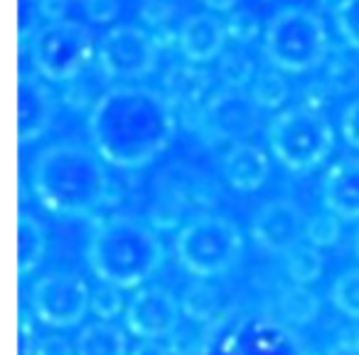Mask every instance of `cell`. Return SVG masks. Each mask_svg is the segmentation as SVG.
Masks as SVG:
<instances>
[{
  "label": "cell",
  "instance_id": "obj_42",
  "mask_svg": "<svg viewBox=\"0 0 359 355\" xmlns=\"http://www.w3.org/2000/svg\"><path fill=\"white\" fill-rule=\"evenodd\" d=\"M352 247H354V257L359 259V230L354 232V242H352Z\"/></svg>",
  "mask_w": 359,
  "mask_h": 355
},
{
  "label": "cell",
  "instance_id": "obj_13",
  "mask_svg": "<svg viewBox=\"0 0 359 355\" xmlns=\"http://www.w3.org/2000/svg\"><path fill=\"white\" fill-rule=\"evenodd\" d=\"M57 114V96L40 75L22 72L18 79V141L22 146L42 138Z\"/></svg>",
  "mask_w": 359,
  "mask_h": 355
},
{
  "label": "cell",
  "instance_id": "obj_12",
  "mask_svg": "<svg viewBox=\"0 0 359 355\" xmlns=\"http://www.w3.org/2000/svg\"><path fill=\"white\" fill-rule=\"evenodd\" d=\"M303 210L293 200H271L251 220V240L269 254L285 257L293 247L305 242Z\"/></svg>",
  "mask_w": 359,
  "mask_h": 355
},
{
  "label": "cell",
  "instance_id": "obj_29",
  "mask_svg": "<svg viewBox=\"0 0 359 355\" xmlns=\"http://www.w3.org/2000/svg\"><path fill=\"white\" fill-rule=\"evenodd\" d=\"M123 289L114 284H101L91 291V314L96 316L99 321H114L116 316L126 314V306L123 304Z\"/></svg>",
  "mask_w": 359,
  "mask_h": 355
},
{
  "label": "cell",
  "instance_id": "obj_36",
  "mask_svg": "<svg viewBox=\"0 0 359 355\" xmlns=\"http://www.w3.org/2000/svg\"><path fill=\"white\" fill-rule=\"evenodd\" d=\"M37 355H76V345H72L65 335L50 333L37 340Z\"/></svg>",
  "mask_w": 359,
  "mask_h": 355
},
{
  "label": "cell",
  "instance_id": "obj_7",
  "mask_svg": "<svg viewBox=\"0 0 359 355\" xmlns=\"http://www.w3.org/2000/svg\"><path fill=\"white\" fill-rule=\"evenodd\" d=\"M30 60L42 79L67 84L96 60L94 37L81 22L67 18L47 20L30 40Z\"/></svg>",
  "mask_w": 359,
  "mask_h": 355
},
{
  "label": "cell",
  "instance_id": "obj_17",
  "mask_svg": "<svg viewBox=\"0 0 359 355\" xmlns=\"http://www.w3.org/2000/svg\"><path fill=\"white\" fill-rule=\"evenodd\" d=\"M210 91V75L200 65H172L163 77V94L175 109H200Z\"/></svg>",
  "mask_w": 359,
  "mask_h": 355
},
{
  "label": "cell",
  "instance_id": "obj_31",
  "mask_svg": "<svg viewBox=\"0 0 359 355\" xmlns=\"http://www.w3.org/2000/svg\"><path fill=\"white\" fill-rule=\"evenodd\" d=\"M224 25H226V35H229V40L239 42V45L251 42L254 37H259V32H261L256 15L251 11H246V8H236V11H231L229 15H226Z\"/></svg>",
  "mask_w": 359,
  "mask_h": 355
},
{
  "label": "cell",
  "instance_id": "obj_28",
  "mask_svg": "<svg viewBox=\"0 0 359 355\" xmlns=\"http://www.w3.org/2000/svg\"><path fill=\"white\" fill-rule=\"evenodd\" d=\"M339 235H342V220L330 210L310 217L308 225H305V242L315 245L318 250L334 247L339 242Z\"/></svg>",
  "mask_w": 359,
  "mask_h": 355
},
{
  "label": "cell",
  "instance_id": "obj_21",
  "mask_svg": "<svg viewBox=\"0 0 359 355\" xmlns=\"http://www.w3.org/2000/svg\"><path fill=\"white\" fill-rule=\"evenodd\" d=\"M280 318L290 325H308L318 318L320 299L305 284H293L280 291L278 296Z\"/></svg>",
  "mask_w": 359,
  "mask_h": 355
},
{
  "label": "cell",
  "instance_id": "obj_26",
  "mask_svg": "<svg viewBox=\"0 0 359 355\" xmlns=\"http://www.w3.org/2000/svg\"><path fill=\"white\" fill-rule=\"evenodd\" d=\"M42 18L55 20L52 0H18V40L20 45H30L35 32L45 25Z\"/></svg>",
  "mask_w": 359,
  "mask_h": 355
},
{
  "label": "cell",
  "instance_id": "obj_43",
  "mask_svg": "<svg viewBox=\"0 0 359 355\" xmlns=\"http://www.w3.org/2000/svg\"><path fill=\"white\" fill-rule=\"evenodd\" d=\"M323 3H332V0H323Z\"/></svg>",
  "mask_w": 359,
  "mask_h": 355
},
{
  "label": "cell",
  "instance_id": "obj_8",
  "mask_svg": "<svg viewBox=\"0 0 359 355\" xmlns=\"http://www.w3.org/2000/svg\"><path fill=\"white\" fill-rule=\"evenodd\" d=\"M160 47L153 35L138 25H116L96 45V67L106 82L133 84L158 65Z\"/></svg>",
  "mask_w": 359,
  "mask_h": 355
},
{
  "label": "cell",
  "instance_id": "obj_20",
  "mask_svg": "<svg viewBox=\"0 0 359 355\" xmlns=\"http://www.w3.org/2000/svg\"><path fill=\"white\" fill-rule=\"evenodd\" d=\"M45 250H47L45 227L32 215L18 217V274H20V279H25L27 274H32L40 266Z\"/></svg>",
  "mask_w": 359,
  "mask_h": 355
},
{
  "label": "cell",
  "instance_id": "obj_24",
  "mask_svg": "<svg viewBox=\"0 0 359 355\" xmlns=\"http://www.w3.org/2000/svg\"><path fill=\"white\" fill-rule=\"evenodd\" d=\"M290 94V86L288 79L283 77L280 70H261L259 75L254 77V84H251V96L254 101L261 106V109L271 111V109H278V106L285 104Z\"/></svg>",
  "mask_w": 359,
  "mask_h": 355
},
{
  "label": "cell",
  "instance_id": "obj_16",
  "mask_svg": "<svg viewBox=\"0 0 359 355\" xmlns=\"http://www.w3.org/2000/svg\"><path fill=\"white\" fill-rule=\"evenodd\" d=\"M222 170L231 188L251 193L266 183L271 173V160L264 148L249 141H236L222 158Z\"/></svg>",
  "mask_w": 359,
  "mask_h": 355
},
{
  "label": "cell",
  "instance_id": "obj_5",
  "mask_svg": "<svg viewBox=\"0 0 359 355\" xmlns=\"http://www.w3.org/2000/svg\"><path fill=\"white\" fill-rule=\"evenodd\" d=\"M244 237L236 222L200 212L180 227L175 237V254L180 266L195 279L222 276L239 262Z\"/></svg>",
  "mask_w": 359,
  "mask_h": 355
},
{
  "label": "cell",
  "instance_id": "obj_15",
  "mask_svg": "<svg viewBox=\"0 0 359 355\" xmlns=\"http://www.w3.org/2000/svg\"><path fill=\"white\" fill-rule=\"evenodd\" d=\"M325 210L339 220H359V158H344L327 170L323 181Z\"/></svg>",
  "mask_w": 359,
  "mask_h": 355
},
{
  "label": "cell",
  "instance_id": "obj_40",
  "mask_svg": "<svg viewBox=\"0 0 359 355\" xmlns=\"http://www.w3.org/2000/svg\"><path fill=\"white\" fill-rule=\"evenodd\" d=\"M339 350L347 355H359V328H344L339 335Z\"/></svg>",
  "mask_w": 359,
  "mask_h": 355
},
{
  "label": "cell",
  "instance_id": "obj_6",
  "mask_svg": "<svg viewBox=\"0 0 359 355\" xmlns=\"http://www.w3.org/2000/svg\"><path fill=\"white\" fill-rule=\"evenodd\" d=\"M266 141L271 155L283 168L308 173L332 153L334 131L320 111L300 104L283 109L269 121Z\"/></svg>",
  "mask_w": 359,
  "mask_h": 355
},
{
  "label": "cell",
  "instance_id": "obj_9",
  "mask_svg": "<svg viewBox=\"0 0 359 355\" xmlns=\"http://www.w3.org/2000/svg\"><path fill=\"white\" fill-rule=\"evenodd\" d=\"M30 311L50 328H76L91 311V289L74 271H52L30 286Z\"/></svg>",
  "mask_w": 359,
  "mask_h": 355
},
{
  "label": "cell",
  "instance_id": "obj_38",
  "mask_svg": "<svg viewBox=\"0 0 359 355\" xmlns=\"http://www.w3.org/2000/svg\"><path fill=\"white\" fill-rule=\"evenodd\" d=\"M20 355H37V338L27 311L20 314Z\"/></svg>",
  "mask_w": 359,
  "mask_h": 355
},
{
  "label": "cell",
  "instance_id": "obj_1",
  "mask_svg": "<svg viewBox=\"0 0 359 355\" xmlns=\"http://www.w3.org/2000/svg\"><path fill=\"white\" fill-rule=\"evenodd\" d=\"M177 111L168 96L143 84H116L89 111L94 150L116 168L153 163L175 138Z\"/></svg>",
  "mask_w": 359,
  "mask_h": 355
},
{
  "label": "cell",
  "instance_id": "obj_3",
  "mask_svg": "<svg viewBox=\"0 0 359 355\" xmlns=\"http://www.w3.org/2000/svg\"><path fill=\"white\" fill-rule=\"evenodd\" d=\"M165 247L158 232L133 215H111L91 232L89 269L101 284L140 289L163 266Z\"/></svg>",
  "mask_w": 359,
  "mask_h": 355
},
{
  "label": "cell",
  "instance_id": "obj_30",
  "mask_svg": "<svg viewBox=\"0 0 359 355\" xmlns=\"http://www.w3.org/2000/svg\"><path fill=\"white\" fill-rule=\"evenodd\" d=\"M334 27L347 47L359 50V0H337Z\"/></svg>",
  "mask_w": 359,
  "mask_h": 355
},
{
  "label": "cell",
  "instance_id": "obj_18",
  "mask_svg": "<svg viewBox=\"0 0 359 355\" xmlns=\"http://www.w3.org/2000/svg\"><path fill=\"white\" fill-rule=\"evenodd\" d=\"M76 355H128V335L114 321L86 323L76 335Z\"/></svg>",
  "mask_w": 359,
  "mask_h": 355
},
{
  "label": "cell",
  "instance_id": "obj_33",
  "mask_svg": "<svg viewBox=\"0 0 359 355\" xmlns=\"http://www.w3.org/2000/svg\"><path fill=\"white\" fill-rule=\"evenodd\" d=\"M96 99H99V96L91 94L89 86L84 84V79H81V77L67 82L65 101L72 106V109H86V106H89V111H91V109H94V104H96Z\"/></svg>",
  "mask_w": 359,
  "mask_h": 355
},
{
  "label": "cell",
  "instance_id": "obj_41",
  "mask_svg": "<svg viewBox=\"0 0 359 355\" xmlns=\"http://www.w3.org/2000/svg\"><path fill=\"white\" fill-rule=\"evenodd\" d=\"M200 3L215 13H231V11H236V3H239V0H200Z\"/></svg>",
  "mask_w": 359,
  "mask_h": 355
},
{
  "label": "cell",
  "instance_id": "obj_23",
  "mask_svg": "<svg viewBox=\"0 0 359 355\" xmlns=\"http://www.w3.org/2000/svg\"><path fill=\"white\" fill-rule=\"evenodd\" d=\"M168 348L172 355H210L215 348L212 323H192L190 328H182L180 323V328L168 338Z\"/></svg>",
  "mask_w": 359,
  "mask_h": 355
},
{
  "label": "cell",
  "instance_id": "obj_34",
  "mask_svg": "<svg viewBox=\"0 0 359 355\" xmlns=\"http://www.w3.org/2000/svg\"><path fill=\"white\" fill-rule=\"evenodd\" d=\"M81 8L91 22H111L118 15V0H81Z\"/></svg>",
  "mask_w": 359,
  "mask_h": 355
},
{
  "label": "cell",
  "instance_id": "obj_14",
  "mask_svg": "<svg viewBox=\"0 0 359 355\" xmlns=\"http://www.w3.org/2000/svg\"><path fill=\"white\" fill-rule=\"evenodd\" d=\"M226 40L229 35L224 20H219L215 13H192L177 30V50L192 65H207L222 57Z\"/></svg>",
  "mask_w": 359,
  "mask_h": 355
},
{
  "label": "cell",
  "instance_id": "obj_37",
  "mask_svg": "<svg viewBox=\"0 0 359 355\" xmlns=\"http://www.w3.org/2000/svg\"><path fill=\"white\" fill-rule=\"evenodd\" d=\"M170 13H172V8L165 3V0H145L143 11H140V15H143V20L148 22V25L153 27H165L170 20Z\"/></svg>",
  "mask_w": 359,
  "mask_h": 355
},
{
  "label": "cell",
  "instance_id": "obj_25",
  "mask_svg": "<svg viewBox=\"0 0 359 355\" xmlns=\"http://www.w3.org/2000/svg\"><path fill=\"white\" fill-rule=\"evenodd\" d=\"M330 301L349 321H359V266L342 271L334 279L330 289Z\"/></svg>",
  "mask_w": 359,
  "mask_h": 355
},
{
  "label": "cell",
  "instance_id": "obj_32",
  "mask_svg": "<svg viewBox=\"0 0 359 355\" xmlns=\"http://www.w3.org/2000/svg\"><path fill=\"white\" fill-rule=\"evenodd\" d=\"M330 79H332V84H337L339 91H347L352 86H357L359 67L352 65L349 60H344V57H337L332 62V67H330Z\"/></svg>",
  "mask_w": 359,
  "mask_h": 355
},
{
  "label": "cell",
  "instance_id": "obj_27",
  "mask_svg": "<svg viewBox=\"0 0 359 355\" xmlns=\"http://www.w3.org/2000/svg\"><path fill=\"white\" fill-rule=\"evenodd\" d=\"M219 77H222V82H224V86L244 89L256 77L254 62L239 50H224L219 57Z\"/></svg>",
  "mask_w": 359,
  "mask_h": 355
},
{
  "label": "cell",
  "instance_id": "obj_39",
  "mask_svg": "<svg viewBox=\"0 0 359 355\" xmlns=\"http://www.w3.org/2000/svg\"><path fill=\"white\" fill-rule=\"evenodd\" d=\"M130 355H172V353L160 340H138V345L130 350Z\"/></svg>",
  "mask_w": 359,
  "mask_h": 355
},
{
  "label": "cell",
  "instance_id": "obj_35",
  "mask_svg": "<svg viewBox=\"0 0 359 355\" xmlns=\"http://www.w3.org/2000/svg\"><path fill=\"white\" fill-rule=\"evenodd\" d=\"M339 126H342L344 141H347L352 148H359V99L349 101V104L344 106Z\"/></svg>",
  "mask_w": 359,
  "mask_h": 355
},
{
  "label": "cell",
  "instance_id": "obj_11",
  "mask_svg": "<svg viewBox=\"0 0 359 355\" xmlns=\"http://www.w3.org/2000/svg\"><path fill=\"white\" fill-rule=\"evenodd\" d=\"M126 330L138 340H163L180 328L182 306L172 291L150 284L135 289L126 306Z\"/></svg>",
  "mask_w": 359,
  "mask_h": 355
},
{
  "label": "cell",
  "instance_id": "obj_10",
  "mask_svg": "<svg viewBox=\"0 0 359 355\" xmlns=\"http://www.w3.org/2000/svg\"><path fill=\"white\" fill-rule=\"evenodd\" d=\"M261 106L254 101V96L244 89L224 86L215 91L205 104L197 109V129L215 141H236L254 134L259 126Z\"/></svg>",
  "mask_w": 359,
  "mask_h": 355
},
{
  "label": "cell",
  "instance_id": "obj_2",
  "mask_svg": "<svg viewBox=\"0 0 359 355\" xmlns=\"http://www.w3.org/2000/svg\"><path fill=\"white\" fill-rule=\"evenodd\" d=\"M104 163L84 143H52L32 158L30 191L52 215L89 217L111 202V181Z\"/></svg>",
  "mask_w": 359,
  "mask_h": 355
},
{
  "label": "cell",
  "instance_id": "obj_4",
  "mask_svg": "<svg viewBox=\"0 0 359 355\" xmlns=\"http://www.w3.org/2000/svg\"><path fill=\"white\" fill-rule=\"evenodd\" d=\"M330 37L325 22L308 8H283L264 30V55L285 75H303L325 62Z\"/></svg>",
  "mask_w": 359,
  "mask_h": 355
},
{
  "label": "cell",
  "instance_id": "obj_19",
  "mask_svg": "<svg viewBox=\"0 0 359 355\" xmlns=\"http://www.w3.org/2000/svg\"><path fill=\"white\" fill-rule=\"evenodd\" d=\"M182 316L192 323H215L217 316H222V294L210 279H195L182 291Z\"/></svg>",
  "mask_w": 359,
  "mask_h": 355
},
{
  "label": "cell",
  "instance_id": "obj_22",
  "mask_svg": "<svg viewBox=\"0 0 359 355\" xmlns=\"http://www.w3.org/2000/svg\"><path fill=\"white\" fill-rule=\"evenodd\" d=\"M283 259H285V274H288V279L293 281V284L308 286L323 276L325 257H323V252L315 245H310V242H300V245L293 247Z\"/></svg>",
  "mask_w": 359,
  "mask_h": 355
}]
</instances>
